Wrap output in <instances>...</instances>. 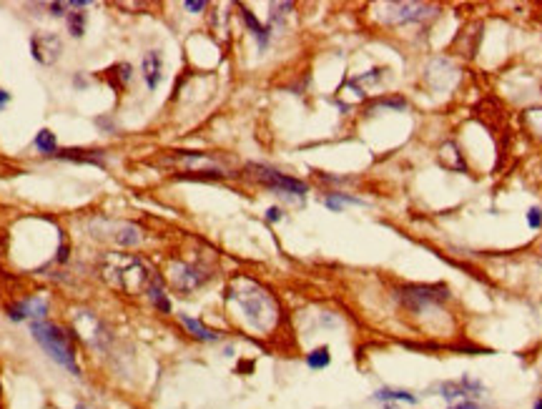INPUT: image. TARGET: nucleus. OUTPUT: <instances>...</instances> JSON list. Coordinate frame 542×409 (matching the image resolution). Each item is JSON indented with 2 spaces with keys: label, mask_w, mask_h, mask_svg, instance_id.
<instances>
[{
  "label": "nucleus",
  "mask_w": 542,
  "mask_h": 409,
  "mask_svg": "<svg viewBox=\"0 0 542 409\" xmlns=\"http://www.w3.org/2000/svg\"><path fill=\"white\" fill-rule=\"evenodd\" d=\"M146 294H149L151 304H154V307L158 309V312H163V314H171V301H168L166 291H163V286H161V279L156 277V274H154V279H151V284H149V289H146Z\"/></svg>",
  "instance_id": "4468645a"
},
{
  "label": "nucleus",
  "mask_w": 542,
  "mask_h": 409,
  "mask_svg": "<svg viewBox=\"0 0 542 409\" xmlns=\"http://www.w3.org/2000/svg\"><path fill=\"white\" fill-rule=\"evenodd\" d=\"M241 18H244V23L249 25V30L254 33V38L259 41V48H266L269 46V28H264L262 23H259L257 18H254V13L249 11V8L241 6Z\"/></svg>",
  "instance_id": "dca6fc26"
},
{
  "label": "nucleus",
  "mask_w": 542,
  "mask_h": 409,
  "mask_svg": "<svg viewBox=\"0 0 542 409\" xmlns=\"http://www.w3.org/2000/svg\"><path fill=\"white\" fill-rule=\"evenodd\" d=\"M141 73H143L146 85H149V90L158 88V83H161V78H163V58H161L158 50H149V53L143 55Z\"/></svg>",
  "instance_id": "9d476101"
},
{
  "label": "nucleus",
  "mask_w": 542,
  "mask_h": 409,
  "mask_svg": "<svg viewBox=\"0 0 542 409\" xmlns=\"http://www.w3.org/2000/svg\"><path fill=\"white\" fill-rule=\"evenodd\" d=\"M524 123H527V128L535 133L537 139H542V109L527 111V113H524Z\"/></svg>",
  "instance_id": "4be33fe9"
},
{
  "label": "nucleus",
  "mask_w": 542,
  "mask_h": 409,
  "mask_svg": "<svg viewBox=\"0 0 542 409\" xmlns=\"http://www.w3.org/2000/svg\"><path fill=\"white\" fill-rule=\"evenodd\" d=\"M179 319L181 324L186 326V329L191 331V337H196L198 342H219V331L209 329V326H203L198 319H191V317H186V314H179Z\"/></svg>",
  "instance_id": "ddd939ff"
},
{
  "label": "nucleus",
  "mask_w": 542,
  "mask_h": 409,
  "mask_svg": "<svg viewBox=\"0 0 542 409\" xmlns=\"http://www.w3.org/2000/svg\"><path fill=\"white\" fill-rule=\"evenodd\" d=\"M114 239L118 247H136V244H141L143 236H141V229L133 226V223H121L118 229H116Z\"/></svg>",
  "instance_id": "2eb2a0df"
},
{
  "label": "nucleus",
  "mask_w": 542,
  "mask_h": 409,
  "mask_svg": "<svg viewBox=\"0 0 542 409\" xmlns=\"http://www.w3.org/2000/svg\"><path fill=\"white\" fill-rule=\"evenodd\" d=\"M63 161H76V163H93V166H103V153L101 151H86V148H68L55 153Z\"/></svg>",
  "instance_id": "f8f14e48"
},
{
  "label": "nucleus",
  "mask_w": 542,
  "mask_h": 409,
  "mask_svg": "<svg viewBox=\"0 0 542 409\" xmlns=\"http://www.w3.org/2000/svg\"><path fill=\"white\" fill-rule=\"evenodd\" d=\"M535 409H542V399H537L535 402Z\"/></svg>",
  "instance_id": "c85d7f7f"
},
{
  "label": "nucleus",
  "mask_w": 542,
  "mask_h": 409,
  "mask_svg": "<svg viewBox=\"0 0 542 409\" xmlns=\"http://www.w3.org/2000/svg\"><path fill=\"white\" fill-rule=\"evenodd\" d=\"M36 148L41 151V153H46V156H50V153H58V141H55V133H50L48 128H43V131L36 133Z\"/></svg>",
  "instance_id": "f3484780"
},
{
  "label": "nucleus",
  "mask_w": 542,
  "mask_h": 409,
  "mask_svg": "<svg viewBox=\"0 0 542 409\" xmlns=\"http://www.w3.org/2000/svg\"><path fill=\"white\" fill-rule=\"evenodd\" d=\"M527 223H530L532 229H540L542 226V211L537 209V206H532V209L527 211Z\"/></svg>",
  "instance_id": "b1692460"
},
{
  "label": "nucleus",
  "mask_w": 542,
  "mask_h": 409,
  "mask_svg": "<svg viewBox=\"0 0 542 409\" xmlns=\"http://www.w3.org/2000/svg\"><path fill=\"white\" fill-rule=\"evenodd\" d=\"M8 103H11V93H8V90H0V111L6 109Z\"/></svg>",
  "instance_id": "bb28decb"
},
{
  "label": "nucleus",
  "mask_w": 542,
  "mask_h": 409,
  "mask_svg": "<svg viewBox=\"0 0 542 409\" xmlns=\"http://www.w3.org/2000/svg\"><path fill=\"white\" fill-rule=\"evenodd\" d=\"M332 364V354H329V347H316L314 352L306 354V367L309 369H327Z\"/></svg>",
  "instance_id": "a211bd4d"
},
{
  "label": "nucleus",
  "mask_w": 542,
  "mask_h": 409,
  "mask_svg": "<svg viewBox=\"0 0 542 409\" xmlns=\"http://www.w3.org/2000/svg\"><path fill=\"white\" fill-rule=\"evenodd\" d=\"M48 11L50 15H66V11H73L71 0H60V3H48Z\"/></svg>",
  "instance_id": "5701e85b"
},
{
  "label": "nucleus",
  "mask_w": 542,
  "mask_h": 409,
  "mask_svg": "<svg viewBox=\"0 0 542 409\" xmlns=\"http://www.w3.org/2000/svg\"><path fill=\"white\" fill-rule=\"evenodd\" d=\"M30 334L41 344V349L46 352L55 364L68 369L71 374H81V364L76 356V342L73 334H68L63 326L50 324V321H30Z\"/></svg>",
  "instance_id": "7ed1b4c3"
},
{
  "label": "nucleus",
  "mask_w": 542,
  "mask_h": 409,
  "mask_svg": "<svg viewBox=\"0 0 542 409\" xmlns=\"http://www.w3.org/2000/svg\"><path fill=\"white\" fill-rule=\"evenodd\" d=\"M184 8H186V11H191V13H198V11H203V8H206V3H203V0H198V3L189 0V3H184Z\"/></svg>",
  "instance_id": "a878e982"
},
{
  "label": "nucleus",
  "mask_w": 542,
  "mask_h": 409,
  "mask_svg": "<svg viewBox=\"0 0 542 409\" xmlns=\"http://www.w3.org/2000/svg\"><path fill=\"white\" fill-rule=\"evenodd\" d=\"M249 171H251V176H254V179L262 181L264 186L276 188V191H281V193H297V196H304V193L309 191V186H306L304 181L292 179V176L281 174V171L271 169V166H262V163H249Z\"/></svg>",
  "instance_id": "20e7f679"
},
{
  "label": "nucleus",
  "mask_w": 542,
  "mask_h": 409,
  "mask_svg": "<svg viewBox=\"0 0 542 409\" xmlns=\"http://www.w3.org/2000/svg\"><path fill=\"white\" fill-rule=\"evenodd\" d=\"M76 409H86V404H76Z\"/></svg>",
  "instance_id": "c756f323"
},
{
  "label": "nucleus",
  "mask_w": 542,
  "mask_h": 409,
  "mask_svg": "<svg viewBox=\"0 0 542 409\" xmlns=\"http://www.w3.org/2000/svg\"><path fill=\"white\" fill-rule=\"evenodd\" d=\"M266 219H269V221H271V223H276V221H281V219H284V214H281V209H276V206H271V209L266 211Z\"/></svg>",
  "instance_id": "393cba45"
},
{
  "label": "nucleus",
  "mask_w": 542,
  "mask_h": 409,
  "mask_svg": "<svg viewBox=\"0 0 542 409\" xmlns=\"http://www.w3.org/2000/svg\"><path fill=\"white\" fill-rule=\"evenodd\" d=\"M206 279H209V274H203V271L194 264H173V269H171V284H173V289H179V291L198 289Z\"/></svg>",
  "instance_id": "423d86ee"
},
{
  "label": "nucleus",
  "mask_w": 542,
  "mask_h": 409,
  "mask_svg": "<svg viewBox=\"0 0 542 409\" xmlns=\"http://www.w3.org/2000/svg\"><path fill=\"white\" fill-rule=\"evenodd\" d=\"M101 277L114 289L126 291V294H141V291L149 289L154 274L138 256H131V254H106L101 261Z\"/></svg>",
  "instance_id": "f03ea898"
},
{
  "label": "nucleus",
  "mask_w": 542,
  "mask_h": 409,
  "mask_svg": "<svg viewBox=\"0 0 542 409\" xmlns=\"http://www.w3.org/2000/svg\"><path fill=\"white\" fill-rule=\"evenodd\" d=\"M445 296H447L445 286H407V289L400 291V299L412 309H419L422 304H429V301H440Z\"/></svg>",
  "instance_id": "1a4fd4ad"
},
{
  "label": "nucleus",
  "mask_w": 542,
  "mask_h": 409,
  "mask_svg": "<svg viewBox=\"0 0 542 409\" xmlns=\"http://www.w3.org/2000/svg\"><path fill=\"white\" fill-rule=\"evenodd\" d=\"M452 409H480V407L472 404V402H465V404H457V407H452Z\"/></svg>",
  "instance_id": "cd10ccee"
},
{
  "label": "nucleus",
  "mask_w": 542,
  "mask_h": 409,
  "mask_svg": "<svg viewBox=\"0 0 542 409\" xmlns=\"http://www.w3.org/2000/svg\"><path fill=\"white\" fill-rule=\"evenodd\" d=\"M440 161H442V166H445V169L457 171V174L467 171L465 156L459 153V148H457V144H454V141H447V144L440 148Z\"/></svg>",
  "instance_id": "9b49d317"
},
{
  "label": "nucleus",
  "mask_w": 542,
  "mask_h": 409,
  "mask_svg": "<svg viewBox=\"0 0 542 409\" xmlns=\"http://www.w3.org/2000/svg\"><path fill=\"white\" fill-rule=\"evenodd\" d=\"M226 299L236 301V307L244 314L246 324L259 334H269L279 324V304L271 291L249 277H236L226 289Z\"/></svg>",
  "instance_id": "f257e3e1"
},
{
  "label": "nucleus",
  "mask_w": 542,
  "mask_h": 409,
  "mask_svg": "<svg viewBox=\"0 0 542 409\" xmlns=\"http://www.w3.org/2000/svg\"><path fill=\"white\" fill-rule=\"evenodd\" d=\"M63 53V43L55 33H38L30 38V55L41 63V66H50L60 58Z\"/></svg>",
  "instance_id": "39448f33"
},
{
  "label": "nucleus",
  "mask_w": 542,
  "mask_h": 409,
  "mask_svg": "<svg viewBox=\"0 0 542 409\" xmlns=\"http://www.w3.org/2000/svg\"><path fill=\"white\" fill-rule=\"evenodd\" d=\"M8 317L13 321H46L48 317V301L43 296H30V299L20 301L15 307L8 309Z\"/></svg>",
  "instance_id": "0eeeda50"
},
{
  "label": "nucleus",
  "mask_w": 542,
  "mask_h": 409,
  "mask_svg": "<svg viewBox=\"0 0 542 409\" xmlns=\"http://www.w3.org/2000/svg\"><path fill=\"white\" fill-rule=\"evenodd\" d=\"M387 11L389 13L384 15V20H389V23H417V20L427 18L432 8L422 6V3H389Z\"/></svg>",
  "instance_id": "6e6552de"
},
{
  "label": "nucleus",
  "mask_w": 542,
  "mask_h": 409,
  "mask_svg": "<svg viewBox=\"0 0 542 409\" xmlns=\"http://www.w3.org/2000/svg\"><path fill=\"white\" fill-rule=\"evenodd\" d=\"M346 204H352V206H362L364 201L362 199H354V196H349V193H329L327 199H324V206L332 211H341Z\"/></svg>",
  "instance_id": "aec40b11"
},
{
  "label": "nucleus",
  "mask_w": 542,
  "mask_h": 409,
  "mask_svg": "<svg viewBox=\"0 0 542 409\" xmlns=\"http://www.w3.org/2000/svg\"><path fill=\"white\" fill-rule=\"evenodd\" d=\"M86 23H88V15H86L83 11L68 13V33H71L73 38L86 36Z\"/></svg>",
  "instance_id": "6ab92c4d"
},
{
  "label": "nucleus",
  "mask_w": 542,
  "mask_h": 409,
  "mask_svg": "<svg viewBox=\"0 0 542 409\" xmlns=\"http://www.w3.org/2000/svg\"><path fill=\"white\" fill-rule=\"evenodd\" d=\"M374 399H379V402H409L414 404L417 402V397L414 394H409V391H402V389H379L374 394Z\"/></svg>",
  "instance_id": "412c9836"
}]
</instances>
